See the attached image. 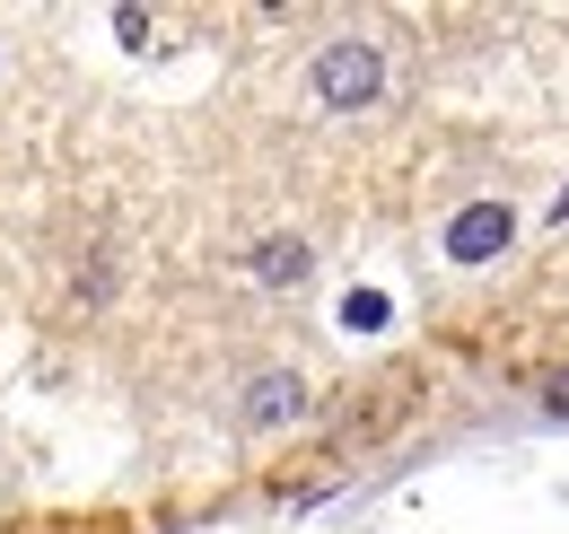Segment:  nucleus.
Masks as SVG:
<instances>
[{"mask_svg": "<svg viewBox=\"0 0 569 534\" xmlns=\"http://www.w3.org/2000/svg\"><path fill=\"white\" fill-rule=\"evenodd\" d=\"M246 271H254L263 289H289V280H307V271H316V255H307V237H263V246L246 255Z\"/></svg>", "mask_w": 569, "mask_h": 534, "instance_id": "4", "label": "nucleus"}, {"mask_svg": "<svg viewBox=\"0 0 569 534\" xmlns=\"http://www.w3.org/2000/svg\"><path fill=\"white\" fill-rule=\"evenodd\" d=\"M342 325H351V334H368V325H386V298H377V289H359L351 307H342Z\"/></svg>", "mask_w": 569, "mask_h": 534, "instance_id": "5", "label": "nucleus"}, {"mask_svg": "<svg viewBox=\"0 0 569 534\" xmlns=\"http://www.w3.org/2000/svg\"><path fill=\"white\" fill-rule=\"evenodd\" d=\"M114 36H123V44L141 53V44H149V9H114Z\"/></svg>", "mask_w": 569, "mask_h": 534, "instance_id": "6", "label": "nucleus"}, {"mask_svg": "<svg viewBox=\"0 0 569 534\" xmlns=\"http://www.w3.org/2000/svg\"><path fill=\"white\" fill-rule=\"evenodd\" d=\"M508 237H517V210L508 201H465L447 219V255L456 264H491V255H508Z\"/></svg>", "mask_w": 569, "mask_h": 534, "instance_id": "2", "label": "nucleus"}, {"mask_svg": "<svg viewBox=\"0 0 569 534\" xmlns=\"http://www.w3.org/2000/svg\"><path fill=\"white\" fill-rule=\"evenodd\" d=\"M552 219H569V185H561V201H552Z\"/></svg>", "mask_w": 569, "mask_h": 534, "instance_id": "8", "label": "nucleus"}, {"mask_svg": "<svg viewBox=\"0 0 569 534\" xmlns=\"http://www.w3.org/2000/svg\"><path fill=\"white\" fill-rule=\"evenodd\" d=\"M543 403H552V412H569V368H552V377H543Z\"/></svg>", "mask_w": 569, "mask_h": 534, "instance_id": "7", "label": "nucleus"}, {"mask_svg": "<svg viewBox=\"0 0 569 534\" xmlns=\"http://www.w3.org/2000/svg\"><path fill=\"white\" fill-rule=\"evenodd\" d=\"M298 412H307V386H298L289 368H272V377L246 386V421H254V429H281V421H298Z\"/></svg>", "mask_w": 569, "mask_h": 534, "instance_id": "3", "label": "nucleus"}, {"mask_svg": "<svg viewBox=\"0 0 569 534\" xmlns=\"http://www.w3.org/2000/svg\"><path fill=\"white\" fill-rule=\"evenodd\" d=\"M316 97H325L333 115L377 106V97H386V53H377V44H325V53H316Z\"/></svg>", "mask_w": 569, "mask_h": 534, "instance_id": "1", "label": "nucleus"}]
</instances>
